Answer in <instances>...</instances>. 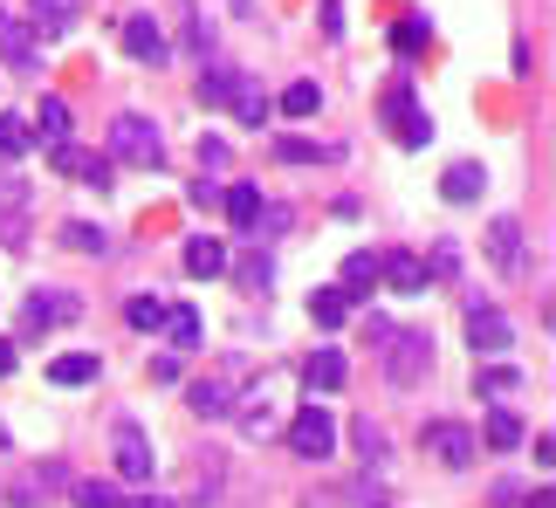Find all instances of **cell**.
Returning <instances> with one entry per match:
<instances>
[{"label":"cell","mask_w":556,"mask_h":508,"mask_svg":"<svg viewBox=\"0 0 556 508\" xmlns=\"http://www.w3.org/2000/svg\"><path fill=\"white\" fill-rule=\"evenodd\" d=\"M241 392H248V357H227V365H213L206 378H192V385H186V406L200 412V419H233Z\"/></svg>","instance_id":"cell-1"},{"label":"cell","mask_w":556,"mask_h":508,"mask_svg":"<svg viewBox=\"0 0 556 508\" xmlns=\"http://www.w3.org/2000/svg\"><path fill=\"white\" fill-rule=\"evenodd\" d=\"M111 158H117V165H138V173H159V165H165V131H159L152 117L124 111V117L111 124Z\"/></svg>","instance_id":"cell-2"},{"label":"cell","mask_w":556,"mask_h":508,"mask_svg":"<svg viewBox=\"0 0 556 508\" xmlns=\"http://www.w3.org/2000/svg\"><path fill=\"white\" fill-rule=\"evenodd\" d=\"M378 351H384V378H392L399 392H413L419 378L433 371V336H426V330H392Z\"/></svg>","instance_id":"cell-3"},{"label":"cell","mask_w":556,"mask_h":508,"mask_svg":"<svg viewBox=\"0 0 556 508\" xmlns=\"http://www.w3.org/2000/svg\"><path fill=\"white\" fill-rule=\"evenodd\" d=\"M289 454L295 460H330L337 454V419L324 406H303V412L289 419Z\"/></svg>","instance_id":"cell-4"},{"label":"cell","mask_w":556,"mask_h":508,"mask_svg":"<svg viewBox=\"0 0 556 508\" xmlns=\"http://www.w3.org/2000/svg\"><path fill=\"white\" fill-rule=\"evenodd\" d=\"M378 282L392 289V295H426V289H433V275H426V254L384 247V254H378Z\"/></svg>","instance_id":"cell-5"},{"label":"cell","mask_w":556,"mask_h":508,"mask_svg":"<svg viewBox=\"0 0 556 508\" xmlns=\"http://www.w3.org/2000/svg\"><path fill=\"white\" fill-rule=\"evenodd\" d=\"M419 447H426V454H433V460H440V468H467V460H475V454H481V447H475V433H467V427H460V419H433V427H426V433H419Z\"/></svg>","instance_id":"cell-6"},{"label":"cell","mask_w":556,"mask_h":508,"mask_svg":"<svg viewBox=\"0 0 556 508\" xmlns=\"http://www.w3.org/2000/svg\"><path fill=\"white\" fill-rule=\"evenodd\" d=\"M467 344H475V357H502L508 344H516V330H508V316L495 303H475L467 309Z\"/></svg>","instance_id":"cell-7"},{"label":"cell","mask_w":556,"mask_h":508,"mask_svg":"<svg viewBox=\"0 0 556 508\" xmlns=\"http://www.w3.org/2000/svg\"><path fill=\"white\" fill-rule=\"evenodd\" d=\"M76 295H62V289H35L28 303H21V330H55V323H76Z\"/></svg>","instance_id":"cell-8"},{"label":"cell","mask_w":556,"mask_h":508,"mask_svg":"<svg viewBox=\"0 0 556 508\" xmlns=\"http://www.w3.org/2000/svg\"><path fill=\"white\" fill-rule=\"evenodd\" d=\"M152 468H159L152 440H144V433L131 427V419H124V427H117V474H124V481H138V488H144V481H152Z\"/></svg>","instance_id":"cell-9"},{"label":"cell","mask_w":556,"mask_h":508,"mask_svg":"<svg viewBox=\"0 0 556 508\" xmlns=\"http://www.w3.org/2000/svg\"><path fill=\"white\" fill-rule=\"evenodd\" d=\"M0 55H8L14 76H41V55H35V28L14 14H0Z\"/></svg>","instance_id":"cell-10"},{"label":"cell","mask_w":556,"mask_h":508,"mask_svg":"<svg viewBox=\"0 0 556 508\" xmlns=\"http://www.w3.org/2000/svg\"><path fill=\"white\" fill-rule=\"evenodd\" d=\"M21 234H28V179L0 173V247H21Z\"/></svg>","instance_id":"cell-11"},{"label":"cell","mask_w":556,"mask_h":508,"mask_svg":"<svg viewBox=\"0 0 556 508\" xmlns=\"http://www.w3.org/2000/svg\"><path fill=\"white\" fill-rule=\"evenodd\" d=\"M233 419H241L248 440H268L275 427H282V412H275V392H268V385H248L241 406H233Z\"/></svg>","instance_id":"cell-12"},{"label":"cell","mask_w":556,"mask_h":508,"mask_svg":"<svg viewBox=\"0 0 556 508\" xmlns=\"http://www.w3.org/2000/svg\"><path fill=\"white\" fill-rule=\"evenodd\" d=\"M124 55L144 62V69H159V62H165V28H159L152 14H131V21H124Z\"/></svg>","instance_id":"cell-13"},{"label":"cell","mask_w":556,"mask_h":508,"mask_svg":"<svg viewBox=\"0 0 556 508\" xmlns=\"http://www.w3.org/2000/svg\"><path fill=\"white\" fill-rule=\"evenodd\" d=\"M49 165H55V173H70V179H83V186H97V193L111 186V158L83 152V144H55V152H49Z\"/></svg>","instance_id":"cell-14"},{"label":"cell","mask_w":556,"mask_h":508,"mask_svg":"<svg viewBox=\"0 0 556 508\" xmlns=\"http://www.w3.org/2000/svg\"><path fill=\"white\" fill-rule=\"evenodd\" d=\"M488 262H495L502 275H522V220H495L488 227Z\"/></svg>","instance_id":"cell-15"},{"label":"cell","mask_w":556,"mask_h":508,"mask_svg":"<svg viewBox=\"0 0 556 508\" xmlns=\"http://www.w3.org/2000/svg\"><path fill=\"white\" fill-rule=\"evenodd\" d=\"M62 481H70V474H62L55 460H49V468H28V474L8 488V501H14V508H41V501H49V488H62Z\"/></svg>","instance_id":"cell-16"},{"label":"cell","mask_w":556,"mask_h":508,"mask_svg":"<svg viewBox=\"0 0 556 508\" xmlns=\"http://www.w3.org/2000/svg\"><path fill=\"white\" fill-rule=\"evenodd\" d=\"M28 138H41L55 152V144H70V103L62 97H41V111L28 117Z\"/></svg>","instance_id":"cell-17"},{"label":"cell","mask_w":556,"mask_h":508,"mask_svg":"<svg viewBox=\"0 0 556 508\" xmlns=\"http://www.w3.org/2000/svg\"><path fill=\"white\" fill-rule=\"evenodd\" d=\"M186 275H192V282H213V275H227V247L213 241V234H192V241H186Z\"/></svg>","instance_id":"cell-18"},{"label":"cell","mask_w":556,"mask_h":508,"mask_svg":"<svg viewBox=\"0 0 556 508\" xmlns=\"http://www.w3.org/2000/svg\"><path fill=\"white\" fill-rule=\"evenodd\" d=\"M76 14H83V0H35V14H28V28L55 41V35H70V28H76Z\"/></svg>","instance_id":"cell-19"},{"label":"cell","mask_w":556,"mask_h":508,"mask_svg":"<svg viewBox=\"0 0 556 508\" xmlns=\"http://www.w3.org/2000/svg\"><path fill=\"white\" fill-rule=\"evenodd\" d=\"M303 378H309V392H337V385L351 378V365H344V351H337V344H324V351L303 365Z\"/></svg>","instance_id":"cell-20"},{"label":"cell","mask_w":556,"mask_h":508,"mask_svg":"<svg viewBox=\"0 0 556 508\" xmlns=\"http://www.w3.org/2000/svg\"><path fill=\"white\" fill-rule=\"evenodd\" d=\"M159 330H165V344H173V351H200V336H206L200 309H186V303H179V309H165V323H159Z\"/></svg>","instance_id":"cell-21"},{"label":"cell","mask_w":556,"mask_h":508,"mask_svg":"<svg viewBox=\"0 0 556 508\" xmlns=\"http://www.w3.org/2000/svg\"><path fill=\"white\" fill-rule=\"evenodd\" d=\"M233 234H254V220H262V186H233V193H220Z\"/></svg>","instance_id":"cell-22"},{"label":"cell","mask_w":556,"mask_h":508,"mask_svg":"<svg viewBox=\"0 0 556 508\" xmlns=\"http://www.w3.org/2000/svg\"><path fill=\"white\" fill-rule=\"evenodd\" d=\"M371 289H378V254H371V247H357L351 262H344V295H351V303H365Z\"/></svg>","instance_id":"cell-23"},{"label":"cell","mask_w":556,"mask_h":508,"mask_svg":"<svg viewBox=\"0 0 556 508\" xmlns=\"http://www.w3.org/2000/svg\"><path fill=\"white\" fill-rule=\"evenodd\" d=\"M351 309H357V303H351L344 289H316V295H309V316H316V330H337V323H351Z\"/></svg>","instance_id":"cell-24"},{"label":"cell","mask_w":556,"mask_h":508,"mask_svg":"<svg viewBox=\"0 0 556 508\" xmlns=\"http://www.w3.org/2000/svg\"><path fill=\"white\" fill-rule=\"evenodd\" d=\"M97 357L90 351H70V357H55V365H49V385H97Z\"/></svg>","instance_id":"cell-25"},{"label":"cell","mask_w":556,"mask_h":508,"mask_svg":"<svg viewBox=\"0 0 556 508\" xmlns=\"http://www.w3.org/2000/svg\"><path fill=\"white\" fill-rule=\"evenodd\" d=\"M481 186H488V173H481V165H446L440 193L454 200V206H467V200H481Z\"/></svg>","instance_id":"cell-26"},{"label":"cell","mask_w":556,"mask_h":508,"mask_svg":"<svg viewBox=\"0 0 556 508\" xmlns=\"http://www.w3.org/2000/svg\"><path fill=\"white\" fill-rule=\"evenodd\" d=\"M62 247H76V254H111V234H103V227H90V220H70V227H62Z\"/></svg>","instance_id":"cell-27"},{"label":"cell","mask_w":556,"mask_h":508,"mask_svg":"<svg viewBox=\"0 0 556 508\" xmlns=\"http://www.w3.org/2000/svg\"><path fill=\"white\" fill-rule=\"evenodd\" d=\"M233 82H241V69H206V76H200V103H206V111L233 103Z\"/></svg>","instance_id":"cell-28"},{"label":"cell","mask_w":556,"mask_h":508,"mask_svg":"<svg viewBox=\"0 0 556 508\" xmlns=\"http://www.w3.org/2000/svg\"><path fill=\"white\" fill-rule=\"evenodd\" d=\"M275 158H282V165H324L337 152H330V144H309V138H282V144H275Z\"/></svg>","instance_id":"cell-29"},{"label":"cell","mask_w":556,"mask_h":508,"mask_svg":"<svg viewBox=\"0 0 556 508\" xmlns=\"http://www.w3.org/2000/svg\"><path fill=\"white\" fill-rule=\"evenodd\" d=\"M488 447H495V454L522 447V419L516 412H488Z\"/></svg>","instance_id":"cell-30"},{"label":"cell","mask_w":556,"mask_h":508,"mask_svg":"<svg viewBox=\"0 0 556 508\" xmlns=\"http://www.w3.org/2000/svg\"><path fill=\"white\" fill-rule=\"evenodd\" d=\"M28 117H14V111H0V158H21V152H28Z\"/></svg>","instance_id":"cell-31"},{"label":"cell","mask_w":556,"mask_h":508,"mask_svg":"<svg viewBox=\"0 0 556 508\" xmlns=\"http://www.w3.org/2000/svg\"><path fill=\"white\" fill-rule=\"evenodd\" d=\"M282 111L289 117H316V111H324V90H316V82H289V90H282Z\"/></svg>","instance_id":"cell-32"},{"label":"cell","mask_w":556,"mask_h":508,"mask_svg":"<svg viewBox=\"0 0 556 508\" xmlns=\"http://www.w3.org/2000/svg\"><path fill=\"white\" fill-rule=\"evenodd\" d=\"M124 323H131V330H159L165 303H159V295H131V303H124Z\"/></svg>","instance_id":"cell-33"},{"label":"cell","mask_w":556,"mask_h":508,"mask_svg":"<svg viewBox=\"0 0 556 508\" xmlns=\"http://www.w3.org/2000/svg\"><path fill=\"white\" fill-rule=\"evenodd\" d=\"M426 35H433V28H426V14H405L399 28H392V49H399V55H419Z\"/></svg>","instance_id":"cell-34"},{"label":"cell","mask_w":556,"mask_h":508,"mask_svg":"<svg viewBox=\"0 0 556 508\" xmlns=\"http://www.w3.org/2000/svg\"><path fill=\"white\" fill-rule=\"evenodd\" d=\"M475 385H481V398H508V392H522V371H508V365H488V371L475 378Z\"/></svg>","instance_id":"cell-35"},{"label":"cell","mask_w":556,"mask_h":508,"mask_svg":"<svg viewBox=\"0 0 556 508\" xmlns=\"http://www.w3.org/2000/svg\"><path fill=\"white\" fill-rule=\"evenodd\" d=\"M70 501H76V508H124L111 481H76V488H70Z\"/></svg>","instance_id":"cell-36"},{"label":"cell","mask_w":556,"mask_h":508,"mask_svg":"<svg viewBox=\"0 0 556 508\" xmlns=\"http://www.w3.org/2000/svg\"><path fill=\"white\" fill-rule=\"evenodd\" d=\"M233 111H241V124H262V117H268V97L241 76V82H233Z\"/></svg>","instance_id":"cell-37"},{"label":"cell","mask_w":556,"mask_h":508,"mask_svg":"<svg viewBox=\"0 0 556 508\" xmlns=\"http://www.w3.org/2000/svg\"><path fill=\"white\" fill-rule=\"evenodd\" d=\"M233 275H241L248 289H268V275H275V262H268V254H248V262L233 268Z\"/></svg>","instance_id":"cell-38"},{"label":"cell","mask_w":556,"mask_h":508,"mask_svg":"<svg viewBox=\"0 0 556 508\" xmlns=\"http://www.w3.org/2000/svg\"><path fill=\"white\" fill-rule=\"evenodd\" d=\"M351 433H357V447H365V460H384V433L371 427V419H357Z\"/></svg>","instance_id":"cell-39"},{"label":"cell","mask_w":556,"mask_h":508,"mask_svg":"<svg viewBox=\"0 0 556 508\" xmlns=\"http://www.w3.org/2000/svg\"><path fill=\"white\" fill-rule=\"evenodd\" d=\"M186 200H192V206H220V186H213V179H192Z\"/></svg>","instance_id":"cell-40"},{"label":"cell","mask_w":556,"mask_h":508,"mask_svg":"<svg viewBox=\"0 0 556 508\" xmlns=\"http://www.w3.org/2000/svg\"><path fill=\"white\" fill-rule=\"evenodd\" d=\"M200 165H227V144L220 138H200Z\"/></svg>","instance_id":"cell-41"},{"label":"cell","mask_w":556,"mask_h":508,"mask_svg":"<svg viewBox=\"0 0 556 508\" xmlns=\"http://www.w3.org/2000/svg\"><path fill=\"white\" fill-rule=\"evenodd\" d=\"M124 508H173V501H165V495H152V488H144L138 501H124Z\"/></svg>","instance_id":"cell-42"},{"label":"cell","mask_w":556,"mask_h":508,"mask_svg":"<svg viewBox=\"0 0 556 508\" xmlns=\"http://www.w3.org/2000/svg\"><path fill=\"white\" fill-rule=\"evenodd\" d=\"M14 365H21V357H14V344H0V378H8Z\"/></svg>","instance_id":"cell-43"},{"label":"cell","mask_w":556,"mask_h":508,"mask_svg":"<svg viewBox=\"0 0 556 508\" xmlns=\"http://www.w3.org/2000/svg\"><path fill=\"white\" fill-rule=\"evenodd\" d=\"M522 508H556V495H549V488H536V495H529Z\"/></svg>","instance_id":"cell-44"},{"label":"cell","mask_w":556,"mask_h":508,"mask_svg":"<svg viewBox=\"0 0 556 508\" xmlns=\"http://www.w3.org/2000/svg\"><path fill=\"white\" fill-rule=\"evenodd\" d=\"M365 508H384V495H365Z\"/></svg>","instance_id":"cell-45"}]
</instances>
